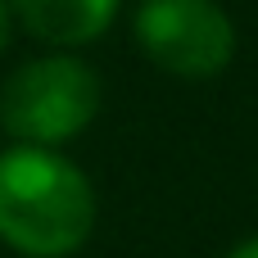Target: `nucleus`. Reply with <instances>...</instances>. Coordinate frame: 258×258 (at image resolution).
Wrapping results in <instances>:
<instances>
[{
    "instance_id": "obj_1",
    "label": "nucleus",
    "mask_w": 258,
    "mask_h": 258,
    "mask_svg": "<svg viewBox=\"0 0 258 258\" xmlns=\"http://www.w3.org/2000/svg\"><path fill=\"white\" fill-rule=\"evenodd\" d=\"M95 227V190L54 150L0 154V240L23 258H68Z\"/></svg>"
},
{
    "instance_id": "obj_2",
    "label": "nucleus",
    "mask_w": 258,
    "mask_h": 258,
    "mask_svg": "<svg viewBox=\"0 0 258 258\" xmlns=\"http://www.w3.org/2000/svg\"><path fill=\"white\" fill-rule=\"evenodd\" d=\"M100 113V77L68 54L23 63L0 91V122L14 141L50 150L73 141Z\"/></svg>"
},
{
    "instance_id": "obj_3",
    "label": "nucleus",
    "mask_w": 258,
    "mask_h": 258,
    "mask_svg": "<svg viewBox=\"0 0 258 258\" xmlns=\"http://www.w3.org/2000/svg\"><path fill=\"white\" fill-rule=\"evenodd\" d=\"M136 45L172 77H218L236 54V23L218 0H141Z\"/></svg>"
},
{
    "instance_id": "obj_4",
    "label": "nucleus",
    "mask_w": 258,
    "mask_h": 258,
    "mask_svg": "<svg viewBox=\"0 0 258 258\" xmlns=\"http://www.w3.org/2000/svg\"><path fill=\"white\" fill-rule=\"evenodd\" d=\"M9 14L45 45H91L109 32L118 0H9Z\"/></svg>"
},
{
    "instance_id": "obj_5",
    "label": "nucleus",
    "mask_w": 258,
    "mask_h": 258,
    "mask_svg": "<svg viewBox=\"0 0 258 258\" xmlns=\"http://www.w3.org/2000/svg\"><path fill=\"white\" fill-rule=\"evenodd\" d=\"M227 258H258V236H249V240H240V245H236V249H231Z\"/></svg>"
},
{
    "instance_id": "obj_6",
    "label": "nucleus",
    "mask_w": 258,
    "mask_h": 258,
    "mask_svg": "<svg viewBox=\"0 0 258 258\" xmlns=\"http://www.w3.org/2000/svg\"><path fill=\"white\" fill-rule=\"evenodd\" d=\"M9 45V0H0V54Z\"/></svg>"
}]
</instances>
